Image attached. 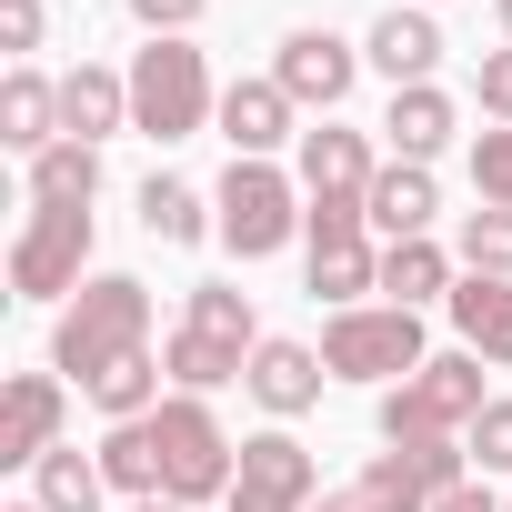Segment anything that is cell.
<instances>
[{
	"label": "cell",
	"instance_id": "484cf974",
	"mask_svg": "<svg viewBox=\"0 0 512 512\" xmlns=\"http://www.w3.org/2000/svg\"><path fill=\"white\" fill-rule=\"evenodd\" d=\"M91 191H101V151L91 141H51L31 161V201H91Z\"/></svg>",
	"mask_w": 512,
	"mask_h": 512
},
{
	"label": "cell",
	"instance_id": "d590c367",
	"mask_svg": "<svg viewBox=\"0 0 512 512\" xmlns=\"http://www.w3.org/2000/svg\"><path fill=\"white\" fill-rule=\"evenodd\" d=\"M432 512H502V492H492V482H482V472H472V482H452V492H442V502H432Z\"/></svg>",
	"mask_w": 512,
	"mask_h": 512
},
{
	"label": "cell",
	"instance_id": "277c9868",
	"mask_svg": "<svg viewBox=\"0 0 512 512\" xmlns=\"http://www.w3.org/2000/svg\"><path fill=\"white\" fill-rule=\"evenodd\" d=\"M482 422V352H432L412 382L382 392V442H462Z\"/></svg>",
	"mask_w": 512,
	"mask_h": 512
},
{
	"label": "cell",
	"instance_id": "2e32d148",
	"mask_svg": "<svg viewBox=\"0 0 512 512\" xmlns=\"http://www.w3.org/2000/svg\"><path fill=\"white\" fill-rule=\"evenodd\" d=\"M111 131H131V71H101V61H81L71 81H61V141H111Z\"/></svg>",
	"mask_w": 512,
	"mask_h": 512
},
{
	"label": "cell",
	"instance_id": "60d3db41",
	"mask_svg": "<svg viewBox=\"0 0 512 512\" xmlns=\"http://www.w3.org/2000/svg\"><path fill=\"white\" fill-rule=\"evenodd\" d=\"M502 512H512V502H502Z\"/></svg>",
	"mask_w": 512,
	"mask_h": 512
},
{
	"label": "cell",
	"instance_id": "6da1fadb",
	"mask_svg": "<svg viewBox=\"0 0 512 512\" xmlns=\"http://www.w3.org/2000/svg\"><path fill=\"white\" fill-rule=\"evenodd\" d=\"M131 352H151V292L131 282V272H101V282H81V302L61 312V332H51V372H71L81 392L111 372V362H131Z\"/></svg>",
	"mask_w": 512,
	"mask_h": 512
},
{
	"label": "cell",
	"instance_id": "9a60e30c",
	"mask_svg": "<svg viewBox=\"0 0 512 512\" xmlns=\"http://www.w3.org/2000/svg\"><path fill=\"white\" fill-rule=\"evenodd\" d=\"M221 141H231V161H272L292 141V91L282 81H231L221 91Z\"/></svg>",
	"mask_w": 512,
	"mask_h": 512
},
{
	"label": "cell",
	"instance_id": "ffe728a7",
	"mask_svg": "<svg viewBox=\"0 0 512 512\" xmlns=\"http://www.w3.org/2000/svg\"><path fill=\"white\" fill-rule=\"evenodd\" d=\"M432 211H442V191H432L422 161H392V171L372 181V231H382V241H432Z\"/></svg>",
	"mask_w": 512,
	"mask_h": 512
},
{
	"label": "cell",
	"instance_id": "74e56055",
	"mask_svg": "<svg viewBox=\"0 0 512 512\" xmlns=\"http://www.w3.org/2000/svg\"><path fill=\"white\" fill-rule=\"evenodd\" d=\"M492 11H502V41H512V0H492Z\"/></svg>",
	"mask_w": 512,
	"mask_h": 512
},
{
	"label": "cell",
	"instance_id": "5bb4252c",
	"mask_svg": "<svg viewBox=\"0 0 512 512\" xmlns=\"http://www.w3.org/2000/svg\"><path fill=\"white\" fill-rule=\"evenodd\" d=\"M372 482H382L402 512H432L452 482H472V452H462V442H392V452L372 462Z\"/></svg>",
	"mask_w": 512,
	"mask_h": 512
},
{
	"label": "cell",
	"instance_id": "4dcf8cb0",
	"mask_svg": "<svg viewBox=\"0 0 512 512\" xmlns=\"http://www.w3.org/2000/svg\"><path fill=\"white\" fill-rule=\"evenodd\" d=\"M472 191H482L492 211H512V131H482V141H472Z\"/></svg>",
	"mask_w": 512,
	"mask_h": 512
},
{
	"label": "cell",
	"instance_id": "52a82bcc",
	"mask_svg": "<svg viewBox=\"0 0 512 512\" xmlns=\"http://www.w3.org/2000/svg\"><path fill=\"white\" fill-rule=\"evenodd\" d=\"M322 362H332V382H412L432 352H422V312H402V302H362V312H332L322 322Z\"/></svg>",
	"mask_w": 512,
	"mask_h": 512
},
{
	"label": "cell",
	"instance_id": "8fae6325",
	"mask_svg": "<svg viewBox=\"0 0 512 512\" xmlns=\"http://www.w3.org/2000/svg\"><path fill=\"white\" fill-rule=\"evenodd\" d=\"M372 141L362 131H342V121H322V131H302V201H342V211H372Z\"/></svg>",
	"mask_w": 512,
	"mask_h": 512
},
{
	"label": "cell",
	"instance_id": "ba28073f",
	"mask_svg": "<svg viewBox=\"0 0 512 512\" xmlns=\"http://www.w3.org/2000/svg\"><path fill=\"white\" fill-rule=\"evenodd\" d=\"M81 262H91V201H31V221L11 241V292L61 302V292H81Z\"/></svg>",
	"mask_w": 512,
	"mask_h": 512
},
{
	"label": "cell",
	"instance_id": "3957f363",
	"mask_svg": "<svg viewBox=\"0 0 512 512\" xmlns=\"http://www.w3.org/2000/svg\"><path fill=\"white\" fill-rule=\"evenodd\" d=\"M262 342H272V332L251 322V292L201 282L161 362H171V382H181V392H221V382H241V372H251V352H262Z\"/></svg>",
	"mask_w": 512,
	"mask_h": 512
},
{
	"label": "cell",
	"instance_id": "836d02e7",
	"mask_svg": "<svg viewBox=\"0 0 512 512\" xmlns=\"http://www.w3.org/2000/svg\"><path fill=\"white\" fill-rule=\"evenodd\" d=\"M41 0H0V51H41Z\"/></svg>",
	"mask_w": 512,
	"mask_h": 512
},
{
	"label": "cell",
	"instance_id": "7c38bea8",
	"mask_svg": "<svg viewBox=\"0 0 512 512\" xmlns=\"http://www.w3.org/2000/svg\"><path fill=\"white\" fill-rule=\"evenodd\" d=\"M61 452V382L51 372H11V392H0V462L41 472Z\"/></svg>",
	"mask_w": 512,
	"mask_h": 512
},
{
	"label": "cell",
	"instance_id": "1f68e13d",
	"mask_svg": "<svg viewBox=\"0 0 512 512\" xmlns=\"http://www.w3.org/2000/svg\"><path fill=\"white\" fill-rule=\"evenodd\" d=\"M201 11H211V0H131V21H141L151 41H181V31H191Z\"/></svg>",
	"mask_w": 512,
	"mask_h": 512
},
{
	"label": "cell",
	"instance_id": "f546056e",
	"mask_svg": "<svg viewBox=\"0 0 512 512\" xmlns=\"http://www.w3.org/2000/svg\"><path fill=\"white\" fill-rule=\"evenodd\" d=\"M462 452H472V472L492 482V472H512V402H482V422L462 432Z\"/></svg>",
	"mask_w": 512,
	"mask_h": 512
},
{
	"label": "cell",
	"instance_id": "4fadbf2b",
	"mask_svg": "<svg viewBox=\"0 0 512 512\" xmlns=\"http://www.w3.org/2000/svg\"><path fill=\"white\" fill-rule=\"evenodd\" d=\"M322 382H332V362H322L312 342H262V352H251V372H241V392L262 402L272 422H302V412L322 402Z\"/></svg>",
	"mask_w": 512,
	"mask_h": 512
},
{
	"label": "cell",
	"instance_id": "ac0fdd59",
	"mask_svg": "<svg viewBox=\"0 0 512 512\" xmlns=\"http://www.w3.org/2000/svg\"><path fill=\"white\" fill-rule=\"evenodd\" d=\"M442 312H452L462 352H482V362H512V282H492V272H462Z\"/></svg>",
	"mask_w": 512,
	"mask_h": 512
},
{
	"label": "cell",
	"instance_id": "d4e9b609",
	"mask_svg": "<svg viewBox=\"0 0 512 512\" xmlns=\"http://www.w3.org/2000/svg\"><path fill=\"white\" fill-rule=\"evenodd\" d=\"M31 502H41V512H101V502H111V472H101V452H71V442H61V452L41 462Z\"/></svg>",
	"mask_w": 512,
	"mask_h": 512
},
{
	"label": "cell",
	"instance_id": "603a6c76",
	"mask_svg": "<svg viewBox=\"0 0 512 512\" xmlns=\"http://www.w3.org/2000/svg\"><path fill=\"white\" fill-rule=\"evenodd\" d=\"M382 292H392L402 312L452 302V251H442V241H382Z\"/></svg>",
	"mask_w": 512,
	"mask_h": 512
},
{
	"label": "cell",
	"instance_id": "30bf717a",
	"mask_svg": "<svg viewBox=\"0 0 512 512\" xmlns=\"http://www.w3.org/2000/svg\"><path fill=\"white\" fill-rule=\"evenodd\" d=\"M352 71H362V51L342 31H292L282 61H272V81L292 91V111H342L352 101Z\"/></svg>",
	"mask_w": 512,
	"mask_h": 512
},
{
	"label": "cell",
	"instance_id": "4316f807",
	"mask_svg": "<svg viewBox=\"0 0 512 512\" xmlns=\"http://www.w3.org/2000/svg\"><path fill=\"white\" fill-rule=\"evenodd\" d=\"M161 372H171V362H151V352H131V362H111V372L91 382V402H101L111 422H141V412H161Z\"/></svg>",
	"mask_w": 512,
	"mask_h": 512
},
{
	"label": "cell",
	"instance_id": "44dd1931",
	"mask_svg": "<svg viewBox=\"0 0 512 512\" xmlns=\"http://www.w3.org/2000/svg\"><path fill=\"white\" fill-rule=\"evenodd\" d=\"M382 131H392V161H422V171H432V151L452 141V91H432V81H412V91H392V111H382Z\"/></svg>",
	"mask_w": 512,
	"mask_h": 512
},
{
	"label": "cell",
	"instance_id": "83f0119b",
	"mask_svg": "<svg viewBox=\"0 0 512 512\" xmlns=\"http://www.w3.org/2000/svg\"><path fill=\"white\" fill-rule=\"evenodd\" d=\"M101 472H111V492L151 502V492H161V462H151V422H111V432H101Z\"/></svg>",
	"mask_w": 512,
	"mask_h": 512
},
{
	"label": "cell",
	"instance_id": "d6a6232c",
	"mask_svg": "<svg viewBox=\"0 0 512 512\" xmlns=\"http://www.w3.org/2000/svg\"><path fill=\"white\" fill-rule=\"evenodd\" d=\"M472 91H482V111H492V121H512V41H502V51H482V81H472Z\"/></svg>",
	"mask_w": 512,
	"mask_h": 512
},
{
	"label": "cell",
	"instance_id": "8992f818",
	"mask_svg": "<svg viewBox=\"0 0 512 512\" xmlns=\"http://www.w3.org/2000/svg\"><path fill=\"white\" fill-rule=\"evenodd\" d=\"M201 121H221V91H211V61L191 41H151L131 61V131L141 141H191Z\"/></svg>",
	"mask_w": 512,
	"mask_h": 512
},
{
	"label": "cell",
	"instance_id": "cb8c5ba5",
	"mask_svg": "<svg viewBox=\"0 0 512 512\" xmlns=\"http://www.w3.org/2000/svg\"><path fill=\"white\" fill-rule=\"evenodd\" d=\"M141 231H151L161 251H181V241H201V231H211V201H201L191 181L151 171V181H141Z\"/></svg>",
	"mask_w": 512,
	"mask_h": 512
},
{
	"label": "cell",
	"instance_id": "7a4b0ae2",
	"mask_svg": "<svg viewBox=\"0 0 512 512\" xmlns=\"http://www.w3.org/2000/svg\"><path fill=\"white\" fill-rule=\"evenodd\" d=\"M151 422V462H161V502H231V472H241V442L221 432V412L201 392H171Z\"/></svg>",
	"mask_w": 512,
	"mask_h": 512
},
{
	"label": "cell",
	"instance_id": "8d00e7d4",
	"mask_svg": "<svg viewBox=\"0 0 512 512\" xmlns=\"http://www.w3.org/2000/svg\"><path fill=\"white\" fill-rule=\"evenodd\" d=\"M131 512H191V502H161V492H151V502H131Z\"/></svg>",
	"mask_w": 512,
	"mask_h": 512
},
{
	"label": "cell",
	"instance_id": "f35d334b",
	"mask_svg": "<svg viewBox=\"0 0 512 512\" xmlns=\"http://www.w3.org/2000/svg\"><path fill=\"white\" fill-rule=\"evenodd\" d=\"M11 512H41V502H11Z\"/></svg>",
	"mask_w": 512,
	"mask_h": 512
},
{
	"label": "cell",
	"instance_id": "e575fe53",
	"mask_svg": "<svg viewBox=\"0 0 512 512\" xmlns=\"http://www.w3.org/2000/svg\"><path fill=\"white\" fill-rule=\"evenodd\" d=\"M312 512H402V502H392V492H382V482L362 472V482H342V492H322Z\"/></svg>",
	"mask_w": 512,
	"mask_h": 512
},
{
	"label": "cell",
	"instance_id": "9c48e42d",
	"mask_svg": "<svg viewBox=\"0 0 512 512\" xmlns=\"http://www.w3.org/2000/svg\"><path fill=\"white\" fill-rule=\"evenodd\" d=\"M312 492H322V472H312V452L292 432H251L221 512H312Z\"/></svg>",
	"mask_w": 512,
	"mask_h": 512
},
{
	"label": "cell",
	"instance_id": "e0dca14e",
	"mask_svg": "<svg viewBox=\"0 0 512 512\" xmlns=\"http://www.w3.org/2000/svg\"><path fill=\"white\" fill-rule=\"evenodd\" d=\"M362 61H372L392 91H412V81H432V61H442V21H432V11H382L372 41H362Z\"/></svg>",
	"mask_w": 512,
	"mask_h": 512
},
{
	"label": "cell",
	"instance_id": "f1b7e54d",
	"mask_svg": "<svg viewBox=\"0 0 512 512\" xmlns=\"http://www.w3.org/2000/svg\"><path fill=\"white\" fill-rule=\"evenodd\" d=\"M462 272H492V282H512V211H472L462 221Z\"/></svg>",
	"mask_w": 512,
	"mask_h": 512
},
{
	"label": "cell",
	"instance_id": "d6986e66",
	"mask_svg": "<svg viewBox=\"0 0 512 512\" xmlns=\"http://www.w3.org/2000/svg\"><path fill=\"white\" fill-rule=\"evenodd\" d=\"M0 141H11L21 161H41V151L61 141V81H41L31 61L0 81Z\"/></svg>",
	"mask_w": 512,
	"mask_h": 512
},
{
	"label": "cell",
	"instance_id": "ab89813d",
	"mask_svg": "<svg viewBox=\"0 0 512 512\" xmlns=\"http://www.w3.org/2000/svg\"><path fill=\"white\" fill-rule=\"evenodd\" d=\"M412 11H432V0H412Z\"/></svg>",
	"mask_w": 512,
	"mask_h": 512
},
{
	"label": "cell",
	"instance_id": "7402d4cb",
	"mask_svg": "<svg viewBox=\"0 0 512 512\" xmlns=\"http://www.w3.org/2000/svg\"><path fill=\"white\" fill-rule=\"evenodd\" d=\"M362 292H382V251H372V231H362V241H312V302L362 312Z\"/></svg>",
	"mask_w": 512,
	"mask_h": 512
},
{
	"label": "cell",
	"instance_id": "5b68a950",
	"mask_svg": "<svg viewBox=\"0 0 512 512\" xmlns=\"http://www.w3.org/2000/svg\"><path fill=\"white\" fill-rule=\"evenodd\" d=\"M302 181L292 171H272V161H231L221 171V191H211V231H221V251H241V262H272V251L302 231Z\"/></svg>",
	"mask_w": 512,
	"mask_h": 512
}]
</instances>
